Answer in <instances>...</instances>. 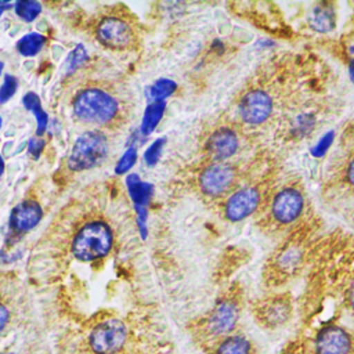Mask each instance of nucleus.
<instances>
[{
	"label": "nucleus",
	"instance_id": "31",
	"mask_svg": "<svg viewBox=\"0 0 354 354\" xmlns=\"http://www.w3.org/2000/svg\"><path fill=\"white\" fill-rule=\"evenodd\" d=\"M348 303H350L351 308L354 310V281H353V283L348 288Z\"/></svg>",
	"mask_w": 354,
	"mask_h": 354
},
{
	"label": "nucleus",
	"instance_id": "5",
	"mask_svg": "<svg viewBox=\"0 0 354 354\" xmlns=\"http://www.w3.org/2000/svg\"><path fill=\"white\" fill-rule=\"evenodd\" d=\"M234 178L235 170L232 166L223 162H216L202 171L199 184L205 194L214 196L225 192L232 185Z\"/></svg>",
	"mask_w": 354,
	"mask_h": 354
},
{
	"label": "nucleus",
	"instance_id": "11",
	"mask_svg": "<svg viewBox=\"0 0 354 354\" xmlns=\"http://www.w3.org/2000/svg\"><path fill=\"white\" fill-rule=\"evenodd\" d=\"M259 191L256 188H242L232 194L224 206L225 217L231 221H241L254 212L259 205Z\"/></svg>",
	"mask_w": 354,
	"mask_h": 354
},
{
	"label": "nucleus",
	"instance_id": "6",
	"mask_svg": "<svg viewBox=\"0 0 354 354\" xmlns=\"http://www.w3.org/2000/svg\"><path fill=\"white\" fill-rule=\"evenodd\" d=\"M239 318V308L235 301L220 300L207 318V330L213 336H228Z\"/></svg>",
	"mask_w": 354,
	"mask_h": 354
},
{
	"label": "nucleus",
	"instance_id": "22",
	"mask_svg": "<svg viewBox=\"0 0 354 354\" xmlns=\"http://www.w3.org/2000/svg\"><path fill=\"white\" fill-rule=\"evenodd\" d=\"M176 88V83L169 79H160L155 84L149 87V97L155 101H163V98L169 97Z\"/></svg>",
	"mask_w": 354,
	"mask_h": 354
},
{
	"label": "nucleus",
	"instance_id": "34",
	"mask_svg": "<svg viewBox=\"0 0 354 354\" xmlns=\"http://www.w3.org/2000/svg\"><path fill=\"white\" fill-rule=\"evenodd\" d=\"M348 72H350V77H351V80L354 82V59L351 61V64H350V66H348Z\"/></svg>",
	"mask_w": 354,
	"mask_h": 354
},
{
	"label": "nucleus",
	"instance_id": "26",
	"mask_svg": "<svg viewBox=\"0 0 354 354\" xmlns=\"http://www.w3.org/2000/svg\"><path fill=\"white\" fill-rule=\"evenodd\" d=\"M163 142H165V140H163V138H159V140H156V141L145 151L144 159H145V163H147L148 166H153V165L159 160L160 152H162V148H163Z\"/></svg>",
	"mask_w": 354,
	"mask_h": 354
},
{
	"label": "nucleus",
	"instance_id": "18",
	"mask_svg": "<svg viewBox=\"0 0 354 354\" xmlns=\"http://www.w3.org/2000/svg\"><path fill=\"white\" fill-rule=\"evenodd\" d=\"M165 101H153L151 102L147 109L145 113L142 116V123H141V133L142 134H149L153 131V129L158 126L159 120L163 116L165 112Z\"/></svg>",
	"mask_w": 354,
	"mask_h": 354
},
{
	"label": "nucleus",
	"instance_id": "20",
	"mask_svg": "<svg viewBox=\"0 0 354 354\" xmlns=\"http://www.w3.org/2000/svg\"><path fill=\"white\" fill-rule=\"evenodd\" d=\"M44 41H46L44 36H41L40 33L32 32L18 40L17 48L24 57H33L41 50Z\"/></svg>",
	"mask_w": 354,
	"mask_h": 354
},
{
	"label": "nucleus",
	"instance_id": "15",
	"mask_svg": "<svg viewBox=\"0 0 354 354\" xmlns=\"http://www.w3.org/2000/svg\"><path fill=\"white\" fill-rule=\"evenodd\" d=\"M289 314L290 307L285 299H274L270 303H267L263 308V318L271 326L285 322Z\"/></svg>",
	"mask_w": 354,
	"mask_h": 354
},
{
	"label": "nucleus",
	"instance_id": "10",
	"mask_svg": "<svg viewBox=\"0 0 354 354\" xmlns=\"http://www.w3.org/2000/svg\"><path fill=\"white\" fill-rule=\"evenodd\" d=\"M303 203V195L296 188H285L272 202V216L282 224L292 223L300 216Z\"/></svg>",
	"mask_w": 354,
	"mask_h": 354
},
{
	"label": "nucleus",
	"instance_id": "12",
	"mask_svg": "<svg viewBox=\"0 0 354 354\" xmlns=\"http://www.w3.org/2000/svg\"><path fill=\"white\" fill-rule=\"evenodd\" d=\"M43 216L41 207L35 201H24L18 203L10 214V230L22 234L37 225Z\"/></svg>",
	"mask_w": 354,
	"mask_h": 354
},
{
	"label": "nucleus",
	"instance_id": "2",
	"mask_svg": "<svg viewBox=\"0 0 354 354\" xmlns=\"http://www.w3.org/2000/svg\"><path fill=\"white\" fill-rule=\"evenodd\" d=\"M112 246V231L102 221L86 224L75 236L72 250L73 254L83 260L91 261L105 256Z\"/></svg>",
	"mask_w": 354,
	"mask_h": 354
},
{
	"label": "nucleus",
	"instance_id": "14",
	"mask_svg": "<svg viewBox=\"0 0 354 354\" xmlns=\"http://www.w3.org/2000/svg\"><path fill=\"white\" fill-rule=\"evenodd\" d=\"M129 194L136 205L137 210H145V206L152 195V185L142 183L137 174H130L126 180Z\"/></svg>",
	"mask_w": 354,
	"mask_h": 354
},
{
	"label": "nucleus",
	"instance_id": "30",
	"mask_svg": "<svg viewBox=\"0 0 354 354\" xmlns=\"http://www.w3.org/2000/svg\"><path fill=\"white\" fill-rule=\"evenodd\" d=\"M347 178H348L350 184L354 187V158H353V160H351L350 165H348V169H347Z\"/></svg>",
	"mask_w": 354,
	"mask_h": 354
},
{
	"label": "nucleus",
	"instance_id": "3",
	"mask_svg": "<svg viewBox=\"0 0 354 354\" xmlns=\"http://www.w3.org/2000/svg\"><path fill=\"white\" fill-rule=\"evenodd\" d=\"M108 152L106 137L100 131H86L76 141L69 156V167L80 171L101 163Z\"/></svg>",
	"mask_w": 354,
	"mask_h": 354
},
{
	"label": "nucleus",
	"instance_id": "33",
	"mask_svg": "<svg viewBox=\"0 0 354 354\" xmlns=\"http://www.w3.org/2000/svg\"><path fill=\"white\" fill-rule=\"evenodd\" d=\"M347 51L351 54V57H354V39L347 44Z\"/></svg>",
	"mask_w": 354,
	"mask_h": 354
},
{
	"label": "nucleus",
	"instance_id": "39",
	"mask_svg": "<svg viewBox=\"0 0 354 354\" xmlns=\"http://www.w3.org/2000/svg\"><path fill=\"white\" fill-rule=\"evenodd\" d=\"M289 354H293V353H289Z\"/></svg>",
	"mask_w": 354,
	"mask_h": 354
},
{
	"label": "nucleus",
	"instance_id": "32",
	"mask_svg": "<svg viewBox=\"0 0 354 354\" xmlns=\"http://www.w3.org/2000/svg\"><path fill=\"white\" fill-rule=\"evenodd\" d=\"M10 7H12V4H11V3H7V1H0V17H1L3 11H4L6 8H10Z\"/></svg>",
	"mask_w": 354,
	"mask_h": 354
},
{
	"label": "nucleus",
	"instance_id": "21",
	"mask_svg": "<svg viewBox=\"0 0 354 354\" xmlns=\"http://www.w3.org/2000/svg\"><path fill=\"white\" fill-rule=\"evenodd\" d=\"M15 12L24 21L32 22L41 12V4L35 0H21L15 3Z\"/></svg>",
	"mask_w": 354,
	"mask_h": 354
},
{
	"label": "nucleus",
	"instance_id": "16",
	"mask_svg": "<svg viewBox=\"0 0 354 354\" xmlns=\"http://www.w3.org/2000/svg\"><path fill=\"white\" fill-rule=\"evenodd\" d=\"M310 24L313 29L317 32H321V33L329 32L335 26V11L332 10V7L326 4L317 6L311 12Z\"/></svg>",
	"mask_w": 354,
	"mask_h": 354
},
{
	"label": "nucleus",
	"instance_id": "24",
	"mask_svg": "<svg viewBox=\"0 0 354 354\" xmlns=\"http://www.w3.org/2000/svg\"><path fill=\"white\" fill-rule=\"evenodd\" d=\"M136 160H137V151H136V148L130 147V148L122 155V158L119 159V162H118V165H116V167H115L116 174H123V173H126L127 170H130L131 166L136 163Z\"/></svg>",
	"mask_w": 354,
	"mask_h": 354
},
{
	"label": "nucleus",
	"instance_id": "7",
	"mask_svg": "<svg viewBox=\"0 0 354 354\" xmlns=\"http://www.w3.org/2000/svg\"><path fill=\"white\" fill-rule=\"evenodd\" d=\"M272 111V101L263 90H252L243 95L239 104L241 118L250 124L263 123Z\"/></svg>",
	"mask_w": 354,
	"mask_h": 354
},
{
	"label": "nucleus",
	"instance_id": "19",
	"mask_svg": "<svg viewBox=\"0 0 354 354\" xmlns=\"http://www.w3.org/2000/svg\"><path fill=\"white\" fill-rule=\"evenodd\" d=\"M22 102H24V106L26 109H29L37 120V136L44 134L48 118H47V113L41 108V104H40V100H39L37 94H35V93L25 94V97L22 98Z\"/></svg>",
	"mask_w": 354,
	"mask_h": 354
},
{
	"label": "nucleus",
	"instance_id": "29",
	"mask_svg": "<svg viewBox=\"0 0 354 354\" xmlns=\"http://www.w3.org/2000/svg\"><path fill=\"white\" fill-rule=\"evenodd\" d=\"M7 321H8V310H7L4 306L0 304V332H1L3 328L6 326Z\"/></svg>",
	"mask_w": 354,
	"mask_h": 354
},
{
	"label": "nucleus",
	"instance_id": "35",
	"mask_svg": "<svg viewBox=\"0 0 354 354\" xmlns=\"http://www.w3.org/2000/svg\"><path fill=\"white\" fill-rule=\"evenodd\" d=\"M3 171H4V160H3V158L0 156V176L3 174Z\"/></svg>",
	"mask_w": 354,
	"mask_h": 354
},
{
	"label": "nucleus",
	"instance_id": "28",
	"mask_svg": "<svg viewBox=\"0 0 354 354\" xmlns=\"http://www.w3.org/2000/svg\"><path fill=\"white\" fill-rule=\"evenodd\" d=\"M43 148H44V141H43V140H39V138H32V140L29 141V145H28V151H29V153H30L32 156H35V158H39V155L41 153Z\"/></svg>",
	"mask_w": 354,
	"mask_h": 354
},
{
	"label": "nucleus",
	"instance_id": "25",
	"mask_svg": "<svg viewBox=\"0 0 354 354\" xmlns=\"http://www.w3.org/2000/svg\"><path fill=\"white\" fill-rule=\"evenodd\" d=\"M17 87H18L17 79L14 76H11V75H6L4 76V82L0 86V104L7 102L15 94Z\"/></svg>",
	"mask_w": 354,
	"mask_h": 354
},
{
	"label": "nucleus",
	"instance_id": "9",
	"mask_svg": "<svg viewBox=\"0 0 354 354\" xmlns=\"http://www.w3.org/2000/svg\"><path fill=\"white\" fill-rule=\"evenodd\" d=\"M97 37L106 47L124 48L133 43L134 35L127 22L119 18H106L100 24Z\"/></svg>",
	"mask_w": 354,
	"mask_h": 354
},
{
	"label": "nucleus",
	"instance_id": "38",
	"mask_svg": "<svg viewBox=\"0 0 354 354\" xmlns=\"http://www.w3.org/2000/svg\"><path fill=\"white\" fill-rule=\"evenodd\" d=\"M0 127H1V118H0Z\"/></svg>",
	"mask_w": 354,
	"mask_h": 354
},
{
	"label": "nucleus",
	"instance_id": "4",
	"mask_svg": "<svg viewBox=\"0 0 354 354\" xmlns=\"http://www.w3.org/2000/svg\"><path fill=\"white\" fill-rule=\"evenodd\" d=\"M127 330L122 321L106 319L98 324L90 335V346L97 354H115L126 342Z\"/></svg>",
	"mask_w": 354,
	"mask_h": 354
},
{
	"label": "nucleus",
	"instance_id": "36",
	"mask_svg": "<svg viewBox=\"0 0 354 354\" xmlns=\"http://www.w3.org/2000/svg\"><path fill=\"white\" fill-rule=\"evenodd\" d=\"M3 261H6V254L3 250H0V263H3Z\"/></svg>",
	"mask_w": 354,
	"mask_h": 354
},
{
	"label": "nucleus",
	"instance_id": "37",
	"mask_svg": "<svg viewBox=\"0 0 354 354\" xmlns=\"http://www.w3.org/2000/svg\"><path fill=\"white\" fill-rule=\"evenodd\" d=\"M1 71H3V62H0V73H1Z\"/></svg>",
	"mask_w": 354,
	"mask_h": 354
},
{
	"label": "nucleus",
	"instance_id": "1",
	"mask_svg": "<svg viewBox=\"0 0 354 354\" xmlns=\"http://www.w3.org/2000/svg\"><path fill=\"white\" fill-rule=\"evenodd\" d=\"M75 115L91 123H106L115 118L118 102L108 93L98 88H86L80 91L73 101Z\"/></svg>",
	"mask_w": 354,
	"mask_h": 354
},
{
	"label": "nucleus",
	"instance_id": "27",
	"mask_svg": "<svg viewBox=\"0 0 354 354\" xmlns=\"http://www.w3.org/2000/svg\"><path fill=\"white\" fill-rule=\"evenodd\" d=\"M332 141H333V133H328L326 136H324V137L318 141V144H315V147L313 148L314 156H322V155L326 152V149L330 147Z\"/></svg>",
	"mask_w": 354,
	"mask_h": 354
},
{
	"label": "nucleus",
	"instance_id": "23",
	"mask_svg": "<svg viewBox=\"0 0 354 354\" xmlns=\"http://www.w3.org/2000/svg\"><path fill=\"white\" fill-rule=\"evenodd\" d=\"M87 59V53L84 50L83 46H77L72 53H69L66 61H65V68H66V72H73L77 66H80L84 61Z\"/></svg>",
	"mask_w": 354,
	"mask_h": 354
},
{
	"label": "nucleus",
	"instance_id": "13",
	"mask_svg": "<svg viewBox=\"0 0 354 354\" xmlns=\"http://www.w3.org/2000/svg\"><path fill=\"white\" fill-rule=\"evenodd\" d=\"M238 149V137L231 129L216 130L207 140L209 153L218 162L232 156Z\"/></svg>",
	"mask_w": 354,
	"mask_h": 354
},
{
	"label": "nucleus",
	"instance_id": "8",
	"mask_svg": "<svg viewBox=\"0 0 354 354\" xmlns=\"http://www.w3.org/2000/svg\"><path fill=\"white\" fill-rule=\"evenodd\" d=\"M315 354H348L351 339L348 333L336 325L322 328L314 340Z\"/></svg>",
	"mask_w": 354,
	"mask_h": 354
},
{
	"label": "nucleus",
	"instance_id": "17",
	"mask_svg": "<svg viewBox=\"0 0 354 354\" xmlns=\"http://www.w3.org/2000/svg\"><path fill=\"white\" fill-rule=\"evenodd\" d=\"M250 342L241 335H228L217 346L216 354H250Z\"/></svg>",
	"mask_w": 354,
	"mask_h": 354
}]
</instances>
